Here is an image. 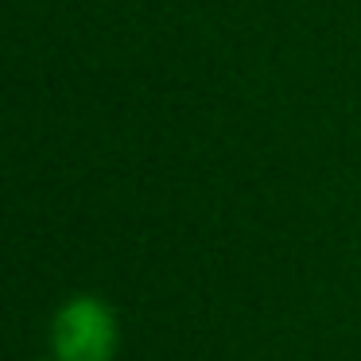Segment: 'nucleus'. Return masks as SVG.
<instances>
[{
  "mask_svg": "<svg viewBox=\"0 0 361 361\" xmlns=\"http://www.w3.org/2000/svg\"><path fill=\"white\" fill-rule=\"evenodd\" d=\"M117 314L97 295H74L51 319V357L55 361H113L117 353Z\"/></svg>",
  "mask_w": 361,
  "mask_h": 361,
  "instance_id": "obj_1",
  "label": "nucleus"
}]
</instances>
